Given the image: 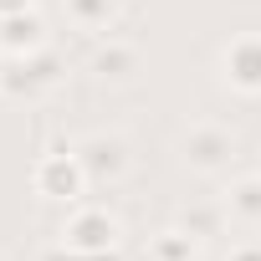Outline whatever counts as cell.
<instances>
[{
    "mask_svg": "<svg viewBox=\"0 0 261 261\" xmlns=\"http://www.w3.org/2000/svg\"><path fill=\"white\" fill-rule=\"evenodd\" d=\"M87 190H92V179H87L77 149L67 139H51V149L36 154V164H31V195L46 200V205H67L72 210V205L87 200Z\"/></svg>",
    "mask_w": 261,
    "mask_h": 261,
    "instance_id": "6da1fadb",
    "label": "cell"
},
{
    "mask_svg": "<svg viewBox=\"0 0 261 261\" xmlns=\"http://www.w3.org/2000/svg\"><path fill=\"white\" fill-rule=\"evenodd\" d=\"M57 246L67 251V256H77V261H87V256H113V251H123V215L118 210H108V205H72L67 210V220H62V230H57Z\"/></svg>",
    "mask_w": 261,
    "mask_h": 261,
    "instance_id": "7a4b0ae2",
    "label": "cell"
},
{
    "mask_svg": "<svg viewBox=\"0 0 261 261\" xmlns=\"http://www.w3.org/2000/svg\"><path fill=\"white\" fill-rule=\"evenodd\" d=\"M236 154H241V134H236L230 123L200 118V123H190L185 134H179V164H185L190 174H200V179L230 174Z\"/></svg>",
    "mask_w": 261,
    "mask_h": 261,
    "instance_id": "3957f363",
    "label": "cell"
},
{
    "mask_svg": "<svg viewBox=\"0 0 261 261\" xmlns=\"http://www.w3.org/2000/svg\"><path fill=\"white\" fill-rule=\"evenodd\" d=\"M72 149H77V159H82L92 185H123L128 169H134V144H128L118 128H92V134H82Z\"/></svg>",
    "mask_w": 261,
    "mask_h": 261,
    "instance_id": "277c9868",
    "label": "cell"
},
{
    "mask_svg": "<svg viewBox=\"0 0 261 261\" xmlns=\"http://www.w3.org/2000/svg\"><path fill=\"white\" fill-rule=\"evenodd\" d=\"M67 62L46 46V51H31V57H16V62H0V97H26V102H41L57 82H62Z\"/></svg>",
    "mask_w": 261,
    "mask_h": 261,
    "instance_id": "5b68a950",
    "label": "cell"
},
{
    "mask_svg": "<svg viewBox=\"0 0 261 261\" xmlns=\"http://www.w3.org/2000/svg\"><path fill=\"white\" fill-rule=\"evenodd\" d=\"M215 67H220V82L236 97H261V31H236L220 46Z\"/></svg>",
    "mask_w": 261,
    "mask_h": 261,
    "instance_id": "8992f818",
    "label": "cell"
},
{
    "mask_svg": "<svg viewBox=\"0 0 261 261\" xmlns=\"http://www.w3.org/2000/svg\"><path fill=\"white\" fill-rule=\"evenodd\" d=\"M87 72L97 82H108V87H128V82L144 72V51L134 41H123V36H102L92 46V57H87Z\"/></svg>",
    "mask_w": 261,
    "mask_h": 261,
    "instance_id": "52a82bcc",
    "label": "cell"
},
{
    "mask_svg": "<svg viewBox=\"0 0 261 261\" xmlns=\"http://www.w3.org/2000/svg\"><path fill=\"white\" fill-rule=\"evenodd\" d=\"M46 46H51V31H46V16L36 6L16 11V16H0V62H16V57H31Z\"/></svg>",
    "mask_w": 261,
    "mask_h": 261,
    "instance_id": "ba28073f",
    "label": "cell"
},
{
    "mask_svg": "<svg viewBox=\"0 0 261 261\" xmlns=\"http://www.w3.org/2000/svg\"><path fill=\"white\" fill-rule=\"evenodd\" d=\"M225 220H230L225 200H185V205L174 210V225H185V230L200 236V241H215V236L225 230Z\"/></svg>",
    "mask_w": 261,
    "mask_h": 261,
    "instance_id": "9c48e42d",
    "label": "cell"
},
{
    "mask_svg": "<svg viewBox=\"0 0 261 261\" xmlns=\"http://www.w3.org/2000/svg\"><path fill=\"white\" fill-rule=\"evenodd\" d=\"M118 11H123V0H62V16L92 36H108L118 26Z\"/></svg>",
    "mask_w": 261,
    "mask_h": 261,
    "instance_id": "30bf717a",
    "label": "cell"
},
{
    "mask_svg": "<svg viewBox=\"0 0 261 261\" xmlns=\"http://www.w3.org/2000/svg\"><path fill=\"white\" fill-rule=\"evenodd\" d=\"M200 256H205V241L190 236L185 225H164L149 241V261H200Z\"/></svg>",
    "mask_w": 261,
    "mask_h": 261,
    "instance_id": "8fae6325",
    "label": "cell"
},
{
    "mask_svg": "<svg viewBox=\"0 0 261 261\" xmlns=\"http://www.w3.org/2000/svg\"><path fill=\"white\" fill-rule=\"evenodd\" d=\"M225 210H230L241 225H261V169L225 185Z\"/></svg>",
    "mask_w": 261,
    "mask_h": 261,
    "instance_id": "7c38bea8",
    "label": "cell"
},
{
    "mask_svg": "<svg viewBox=\"0 0 261 261\" xmlns=\"http://www.w3.org/2000/svg\"><path fill=\"white\" fill-rule=\"evenodd\" d=\"M36 0H0V16H16V11H31Z\"/></svg>",
    "mask_w": 261,
    "mask_h": 261,
    "instance_id": "4fadbf2b",
    "label": "cell"
}]
</instances>
